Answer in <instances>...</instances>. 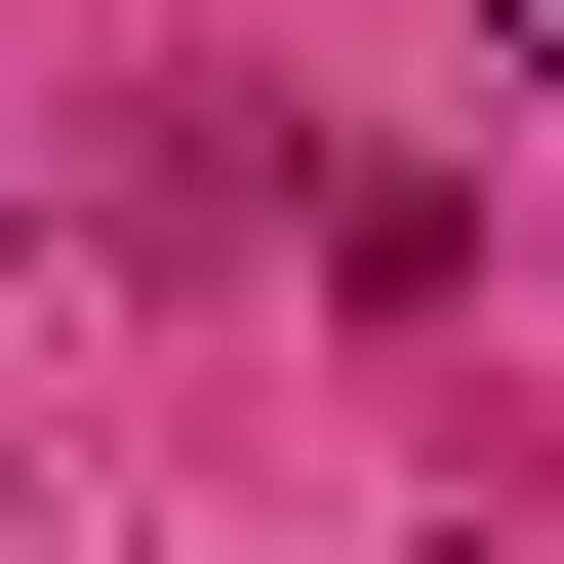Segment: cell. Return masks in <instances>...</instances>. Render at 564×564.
Listing matches in <instances>:
<instances>
[{"instance_id": "1", "label": "cell", "mask_w": 564, "mask_h": 564, "mask_svg": "<svg viewBox=\"0 0 564 564\" xmlns=\"http://www.w3.org/2000/svg\"><path fill=\"white\" fill-rule=\"evenodd\" d=\"M484 82H524V121H564V0H484Z\"/></svg>"}]
</instances>
